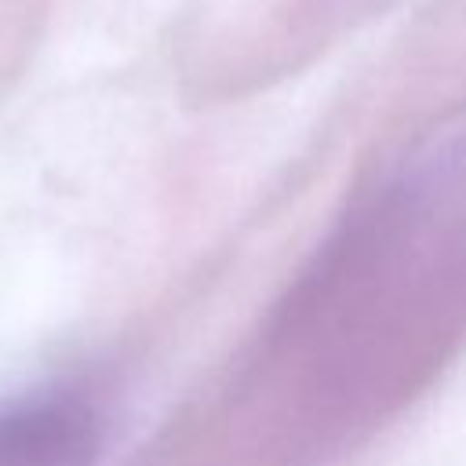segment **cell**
Masks as SVG:
<instances>
[{"instance_id": "obj_1", "label": "cell", "mask_w": 466, "mask_h": 466, "mask_svg": "<svg viewBox=\"0 0 466 466\" xmlns=\"http://www.w3.org/2000/svg\"><path fill=\"white\" fill-rule=\"evenodd\" d=\"M98 444L102 419L76 393H40L0 411V466H91Z\"/></svg>"}]
</instances>
